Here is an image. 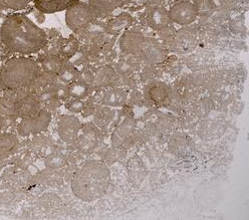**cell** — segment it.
<instances>
[{"label": "cell", "mask_w": 249, "mask_h": 220, "mask_svg": "<svg viewBox=\"0 0 249 220\" xmlns=\"http://www.w3.org/2000/svg\"><path fill=\"white\" fill-rule=\"evenodd\" d=\"M0 44L11 52L33 54L43 49L47 42L45 31L21 13L8 16L0 26Z\"/></svg>", "instance_id": "6da1fadb"}, {"label": "cell", "mask_w": 249, "mask_h": 220, "mask_svg": "<svg viewBox=\"0 0 249 220\" xmlns=\"http://www.w3.org/2000/svg\"><path fill=\"white\" fill-rule=\"evenodd\" d=\"M111 183V171L102 161L90 159L75 172L71 189L82 202L92 203L105 195Z\"/></svg>", "instance_id": "7a4b0ae2"}, {"label": "cell", "mask_w": 249, "mask_h": 220, "mask_svg": "<svg viewBox=\"0 0 249 220\" xmlns=\"http://www.w3.org/2000/svg\"><path fill=\"white\" fill-rule=\"evenodd\" d=\"M41 70L36 61L30 58L9 59L0 71V82L7 89L27 87L40 78Z\"/></svg>", "instance_id": "3957f363"}, {"label": "cell", "mask_w": 249, "mask_h": 220, "mask_svg": "<svg viewBox=\"0 0 249 220\" xmlns=\"http://www.w3.org/2000/svg\"><path fill=\"white\" fill-rule=\"evenodd\" d=\"M97 16L98 12L90 4L79 1L66 10L65 22L71 30L79 31L94 21Z\"/></svg>", "instance_id": "277c9868"}, {"label": "cell", "mask_w": 249, "mask_h": 220, "mask_svg": "<svg viewBox=\"0 0 249 220\" xmlns=\"http://www.w3.org/2000/svg\"><path fill=\"white\" fill-rule=\"evenodd\" d=\"M52 119L51 114L47 110L38 111L36 114L29 116L19 124L18 133L20 135L27 136L39 134L48 129Z\"/></svg>", "instance_id": "5b68a950"}, {"label": "cell", "mask_w": 249, "mask_h": 220, "mask_svg": "<svg viewBox=\"0 0 249 220\" xmlns=\"http://www.w3.org/2000/svg\"><path fill=\"white\" fill-rule=\"evenodd\" d=\"M169 14L172 22L181 26L192 24L196 21L198 15L196 3L186 1V0L175 3L169 10Z\"/></svg>", "instance_id": "8992f818"}, {"label": "cell", "mask_w": 249, "mask_h": 220, "mask_svg": "<svg viewBox=\"0 0 249 220\" xmlns=\"http://www.w3.org/2000/svg\"><path fill=\"white\" fill-rule=\"evenodd\" d=\"M81 130L79 118L73 115H63L60 117L57 126L59 136L67 144L75 142Z\"/></svg>", "instance_id": "52a82bcc"}, {"label": "cell", "mask_w": 249, "mask_h": 220, "mask_svg": "<svg viewBox=\"0 0 249 220\" xmlns=\"http://www.w3.org/2000/svg\"><path fill=\"white\" fill-rule=\"evenodd\" d=\"M146 43V37L138 32H126L120 38V49L123 53L138 55Z\"/></svg>", "instance_id": "ba28073f"}, {"label": "cell", "mask_w": 249, "mask_h": 220, "mask_svg": "<svg viewBox=\"0 0 249 220\" xmlns=\"http://www.w3.org/2000/svg\"><path fill=\"white\" fill-rule=\"evenodd\" d=\"M35 7L42 13L51 14L67 10L80 0H33Z\"/></svg>", "instance_id": "9c48e42d"}, {"label": "cell", "mask_w": 249, "mask_h": 220, "mask_svg": "<svg viewBox=\"0 0 249 220\" xmlns=\"http://www.w3.org/2000/svg\"><path fill=\"white\" fill-rule=\"evenodd\" d=\"M148 23L154 30L160 31V29L172 25V20L169 14V10L161 6H156L152 8L148 13Z\"/></svg>", "instance_id": "30bf717a"}, {"label": "cell", "mask_w": 249, "mask_h": 220, "mask_svg": "<svg viewBox=\"0 0 249 220\" xmlns=\"http://www.w3.org/2000/svg\"><path fill=\"white\" fill-rule=\"evenodd\" d=\"M128 101V92L123 88L106 90L102 97V103L107 107H123Z\"/></svg>", "instance_id": "8fae6325"}, {"label": "cell", "mask_w": 249, "mask_h": 220, "mask_svg": "<svg viewBox=\"0 0 249 220\" xmlns=\"http://www.w3.org/2000/svg\"><path fill=\"white\" fill-rule=\"evenodd\" d=\"M141 55L148 62H160L163 59L164 52L160 44H159L155 39L146 38V43H144Z\"/></svg>", "instance_id": "7c38bea8"}, {"label": "cell", "mask_w": 249, "mask_h": 220, "mask_svg": "<svg viewBox=\"0 0 249 220\" xmlns=\"http://www.w3.org/2000/svg\"><path fill=\"white\" fill-rule=\"evenodd\" d=\"M170 97V88L161 82H156L147 91V98L155 105L163 104Z\"/></svg>", "instance_id": "4fadbf2b"}, {"label": "cell", "mask_w": 249, "mask_h": 220, "mask_svg": "<svg viewBox=\"0 0 249 220\" xmlns=\"http://www.w3.org/2000/svg\"><path fill=\"white\" fill-rule=\"evenodd\" d=\"M136 127V123L132 118H127L120 124L115 130L112 136V145L114 147H120L126 139L132 135Z\"/></svg>", "instance_id": "5bb4252c"}, {"label": "cell", "mask_w": 249, "mask_h": 220, "mask_svg": "<svg viewBox=\"0 0 249 220\" xmlns=\"http://www.w3.org/2000/svg\"><path fill=\"white\" fill-rule=\"evenodd\" d=\"M132 24V17L129 14L123 13L113 18L107 24V31L111 34L117 35L127 29Z\"/></svg>", "instance_id": "9a60e30c"}, {"label": "cell", "mask_w": 249, "mask_h": 220, "mask_svg": "<svg viewBox=\"0 0 249 220\" xmlns=\"http://www.w3.org/2000/svg\"><path fill=\"white\" fill-rule=\"evenodd\" d=\"M116 77V72L111 67L101 68L96 75H94L93 83L97 87H106L114 83Z\"/></svg>", "instance_id": "2e32d148"}, {"label": "cell", "mask_w": 249, "mask_h": 220, "mask_svg": "<svg viewBox=\"0 0 249 220\" xmlns=\"http://www.w3.org/2000/svg\"><path fill=\"white\" fill-rule=\"evenodd\" d=\"M124 0H89V4L98 12L108 13L119 8Z\"/></svg>", "instance_id": "e0dca14e"}, {"label": "cell", "mask_w": 249, "mask_h": 220, "mask_svg": "<svg viewBox=\"0 0 249 220\" xmlns=\"http://www.w3.org/2000/svg\"><path fill=\"white\" fill-rule=\"evenodd\" d=\"M94 114H95V123L101 128L107 127L112 121L113 116H114L113 111L107 107L98 109Z\"/></svg>", "instance_id": "ac0fdd59"}, {"label": "cell", "mask_w": 249, "mask_h": 220, "mask_svg": "<svg viewBox=\"0 0 249 220\" xmlns=\"http://www.w3.org/2000/svg\"><path fill=\"white\" fill-rule=\"evenodd\" d=\"M17 138L13 135H0V156H5L16 147Z\"/></svg>", "instance_id": "d6986e66"}, {"label": "cell", "mask_w": 249, "mask_h": 220, "mask_svg": "<svg viewBox=\"0 0 249 220\" xmlns=\"http://www.w3.org/2000/svg\"><path fill=\"white\" fill-rule=\"evenodd\" d=\"M89 87L87 84H83L78 81H74L70 84L68 89L69 95L74 99H83L88 95Z\"/></svg>", "instance_id": "ffe728a7"}, {"label": "cell", "mask_w": 249, "mask_h": 220, "mask_svg": "<svg viewBox=\"0 0 249 220\" xmlns=\"http://www.w3.org/2000/svg\"><path fill=\"white\" fill-rule=\"evenodd\" d=\"M43 67L51 74H59L64 67V63L57 56L48 57L43 64Z\"/></svg>", "instance_id": "44dd1931"}, {"label": "cell", "mask_w": 249, "mask_h": 220, "mask_svg": "<svg viewBox=\"0 0 249 220\" xmlns=\"http://www.w3.org/2000/svg\"><path fill=\"white\" fill-rule=\"evenodd\" d=\"M33 0H0V7L10 10H22Z\"/></svg>", "instance_id": "7402d4cb"}, {"label": "cell", "mask_w": 249, "mask_h": 220, "mask_svg": "<svg viewBox=\"0 0 249 220\" xmlns=\"http://www.w3.org/2000/svg\"><path fill=\"white\" fill-rule=\"evenodd\" d=\"M79 48V43L78 40L74 37H70L67 41L64 43V45L62 46V54H63L67 58H71L76 54Z\"/></svg>", "instance_id": "603a6c76"}, {"label": "cell", "mask_w": 249, "mask_h": 220, "mask_svg": "<svg viewBox=\"0 0 249 220\" xmlns=\"http://www.w3.org/2000/svg\"><path fill=\"white\" fill-rule=\"evenodd\" d=\"M59 75H60L61 80L64 83H72V82L76 81L79 73L74 67H71V66L67 67L66 65H64L63 69L61 70Z\"/></svg>", "instance_id": "cb8c5ba5"}, {"label": "cell", "mask_w": 249, "mask_h": 220, "mask_svg": "<svg viewBox=\"0 0 249 220\" xmlns=\"http://www.w3.org/2000/svg\"><path fill=\"white\" fill-rule=\"evenodd\" d=\"M85 102L82 99H72L66 104V109L73 114L82 113L85 108Z\"/></svg>", "instance_id": "d4e9b609"}, {"label": "cell", "mask_w": 249, "mask_h": 220, "mask_svg": "<svg viewBox=\"0 0 249 220\" xmlns=\"http://www.w3.org/2000/svg\"><path fill=\"white\" fill-rule=\"evenodd\" d=\"M93 79H94V74H92L90 71H84L78 75L76 81L89 85L90 83H93Z\"/></svg>", "instance_id": "484cf974"}, {"label": "cell", "mask_w": 249, "mask_h": 220, "mask_svg": "<svg viewBox=\"0 0 249 220\" xmlns=\"http://www.w3.org/2000/svg\"><path fill=\"white\" fill-rule=\"evenodd\" d=\"M219 3L222 4V5H225V6H231V5H233L235 4L236 2H238L239 0H218Z\"/></svg>", "instance_id": "4316f807"}, {"label": "cell", "mask_w": 249, "mask_h": 220, "mask_svg": "<svg viewBox=\"0 0 249 220\" xmlns=\"http://www.w3.org/2000/svg\"><path fill=\"white\" fill-rule=\"evenodd\" d=\"M2 51H3V48H2V45L0 44V57L2 56Z\"/></svg>", "instance_id": "83f0119b"}]
</instances>
